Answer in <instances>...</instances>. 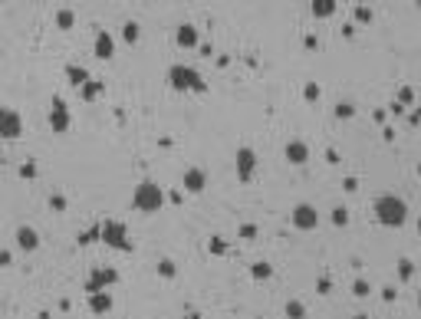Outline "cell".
I'll use <instances>...</instances> for the list:
<instances>
[{
    "mask_svg": "<svg viewBox=\"0 0 421 319\" xmlns=\"http://www.w3.org/2000/svg\"><path fill=\"white\" fill-rule=\"evenodd\" d=\"M352 293H355V296H369L372 290H369V283H366V280H355V283H352Z\"/></svg>",
    "mask_w": 421,
    "mask_h": 319,
    "instance_id": "484cf974",
    "label": "cell"
},
{
    "mask_svg": "<svg viewBox=\"0 0 421 319\" xmlns=\"http://www.w3.org/2000/svg\"><path fill=\"white\" fill-rule=\"evenodd\" d=\"M257 319H260V316H257Z\"/></svg>",
    "mask_w": 421,
    "mask_h": 319,
    "instance_id": "8d00e7d4",
    "label": "cell"
},
{
    "mask_svg": "<svg viewBox=\"0 0 421 319\" xmlns=\"http://www.w3.org/2000/svg\"><path fill=\"white\" fill-rule=\"evenodd\" d=\"M382 296H385V300H395L398 293H395V286H385V290H382Z\"/></svg>",
    "mask_w": 421,
    "mask_h": 319,
    "instance_id": "836d02e7",
    "label": "cell"
},
{
    "mask_svg": "<svg viewBox=\"0 0 421 319\" xmlns=\"http://www.w3.org/2000/svg\"><path fill=\"white\" fill-rule=\"evenodd\" d=\"M112 283H118V273L112 267H96L93 273H89V280L82 283V290L86 293H102L105 286H112Z\"/></svg>",
    "mask_w": 421,
    "mask_h": 319,
    "instance_id": "5b68a950",
    "label": "cell"
},
{
    "mask_svg": "<svg viewBox=\"0 0 421 319\" xmlns=\"http://www.w3.org/2000/svg\"><path fill=\"white\" fill-rule=\"evenodd\" d=\"M254 168H257V151L254 148H240L237 151V178H240V181H250Z\"/></svg>",
    "mask_w": 421,
    "mask_h": 319,
    "instance_id": "ba28073f",
    "label": "cell"
},
{
    "mask_svg": "<svg viewBox=\"0 0 421 319\" xmlns=\"http://www.w3.org/2000/svg\"><path fill=\"white\" fill-rule=\"evenodd\" d=\"M99 237L109 247H115V250H132L129 231H125V224H118V220H105V224L99 227Z\"/></svg>",
    "mask_w": 421,
    "mask_h": 319,
    "instance_id": "277c9868",
    "label": "cell"
},
{
    "mask_svg": "<svg viewBox=\"0 0 421 319\" xmlns=\"http://www.w3.org/2000/svg\"><path fill=\"white\" fill-rule=\"evenodd\" d=\"M306 158H310L306 142H290V145H286V162H290V165H306Z\"/></svg>",
    "mask_w": 421,
    "mask_h": 319,
    "instance_id": "7c38bea8",
    "label": "cell"
},
{
    "mask_svg": "<svg viewBox=\"0 0 421 319\" xmlns=\"http://www.w3.org/2000/svg\"><path fill=\"white\" fill-rule=\"evenodd\" d=\"M293 227H299V231H316V224H319V214H316L313 204H296L290 214Z\"/></svg>",
    "mask_w": 421,
    "mask_h": 319,
    "instance_id": "8992f818",
    "label": "cell"
},
{
    "mask_svg": "<svg viewBox=\"0 0 421 319\" xmlns=\"http://www.w3.org/2000/svg\"><path fill=\"white\" fill-rule=\"evenodd\" d=\"M188 319H198V316H188Z\"/></svg>",
    "mask_w": 421,
    "mask_h": 319,
    "instance_id": "d590c367",
    "label": "cell"
},
{
    "mask_svg": "<svg viewBox=\"0 0 421 319\" xmlns=\"http://www.w3.org/2000/svg\"><path fill=\"white\" fill-rule=\"evenodd\" d=\"M23 132V122L13 109H0V138H20Z\"/></svg>",
    "mask_w": 421,
    "mask_h": 319,
    "instance_id": "52a82bcc",
    "label": "cell"
},
{
    "mask_svg": "<svg viewBox=\"0 0 421 319\" xmlns=\"http://www.w3.org/2000/svg\"><path fill=\"white\" fill-rule=\"evenodd\" d=\"M303 95H306L310 102H316V99H319V86H316V82H310V86L303 89Z\"/></svg>",
    "mask_w": 421,
    "mask_h": 319,
    "instance_id": "f546056e",
    "label": "cell"
},
{
    "mask_svg": "<svg viewBox=\"0 0 421 319\" xmlns=\"http://www.w3.org/2000/svg\"><path fill=\"white\" fill-rule=\"evenodd\" d=\"M398 273H402V280H411V273H415V263H411V260H398Z\"/></svg>",
    "mask_w": 421,
    "mask_h": 319,
    "instance_id": "cb8c5ba5",
    "label": "cell"
},
{
    "mask_svg": "<svg viewBox=\"0 0 421 319\" xmlns=\"http://www.w3.org/2000/svg\"><path fill=\"white\" fill-rule=\"evenodd\" d=\"M93 53H96V59H112V53H115V40H112L109 33H99L96 43H93Z\"/></svg>",
    "mask_w": 421,
    "mask_h": 319,
    "instance_id": "30bf717a",
    "label": "cell"
},
{
    "mask_svg": "<svg viewBox=\"0 0 421 319\" xmlns=\"http://www.w3.org/2000/svg\"><path fill=\"white\" fill-rule=\"evenodd\" d=\"M56 23H59V26H63V30H69V26H73V23H76V17H73V10H59V13H56Z\"/></svg>",
    "mask_w": 421,
    "mask_h": 319,
    "instance_id": "44dd1931",
    "label": "cell"
},
{
    "mask_svg": "<svg viewBox=\"0 0 421 319\" xmlns=\"http://www.w3.org/2000/svg\"><path fill=\"white\" fill-rule=\"evenodd\" d=\"M204 184H207V178H204V171H201V168H188L185 171V188L188 191L198 194V191H204Z\"/></svg>",
    "mask_w": 421,
    "mask_h": 319,
    "instance_id": "4fadbf2b",
    "label": "cell"
},
{
    "mask_svg": "<svg viewBox=\"0 0 421 319\" xmlns=\"http://www.w3.org/2000/svg\"><path fill=\"white\" fill-rule=\"evenodd\" d=\"M89 309H93V313H109L112 309V296L105 293H89Z\"/></svg>",
    "mask_w": 421,
    "mask_h": 319,
    "instance_id": "2e32d148",
    "label": "cell"
},
{
    "mask_svg": "<svg viewBox=\"0 0 421 319\" xmlns=\"http://www.w3.org/2000/svg\"><path fill=\"white\" fill-rule=\"evenodd\" d=\"M99 237V227H93V231H86V234H79V244H93V240Z\"/></svg>",
    "mask_w": 421,
    "mask_h": 319,
    "instance_id": "4dcf8cb0",
    "label": "cell"
},
{
    "mask_svg": "<svg viewBox=\"0 0 421 319\" xmlns=\"http://www.w3.org/2000/svg\"><path fill=\"white\" fill-rule=\"evenodd\" d=\"M122 37H125V43H135V40H138V23H125L122 26Z\"/></svg>",
    "mask_w": 421,
    "mask_h": 319,
    "instance_id": "7402d4cb",
    "label": "cell"
},
{
    "mask_svg": "<svg viewBox=\"0 0 421 319\" xmlns=\"http://www.w3.org/2000/svg\"><path fill=\"white\" fill-rule=\"evenodd\" d=\"M355 20H359V23H369V20H372V10H369V7H355Z\"/></svg>",
    "mask_w": 421,
    "mask_h": 319,
    "instance_id": "83f0119b",
    "label": "cell"
},
{
    "mask_svg": "<svg viewBox=\"0 0 421 319\" xmlns=\"http://www.w3.org/2000/svg\"><path fill=\"white\" fill-rule=\"evenodd\" d=\"M102 89H105L102 79H86V82L79 86V95H82L86 102H93V99H99V95H102Z\"/></svg>",
    "mask_w": 421,
    "mask_h": 319,
    "instance_id": "9a60e30c",
    "label": "cell"
},
{
    "mask_svg": "<svg viewBox=\"0 0 421 319\" xmlns=\"http://www.w3.org/2000/svg\"><path fill=\"white\" fill-rule=\"evenodd\" d=\"M161 204H165V194H161V188H158L155 181H142L135 188V194H132V207H135V211L155 214Z\"/></svg>",
    "mask_w": 421,
    "mask_h": 319,
    "instance_id": "3957f363",
    "label": "cell"
},
{
    "mask_svg": "<svg viewBox=\"0 0 421 319\" xmlns=\"http://www.w3.org/2000/svg\"><path fill=\"white\" fill-rule=\"evenodd\" d=\"M50 125H53V132H66L69 129V109H66V102H63V99H53V106H50Z\"/></svg>",
    "mask_w": 421,
    "mask_h": 319,
    "instance_id": "9c48e42d",
    "label": "cell"
},
{
    "mask_svg": "<svg viewBox=\"0 0 421 319\" xmlns=\"http://www.w3.org/2000/svg\"><path fill=\"white\" fill-rule=\"evenodd\" d=\"M336 13V0H316L313 4V17H333Z\"/></svg>",
    "mask_w": 421,
    "mask_h": 319,
    "instance_id": "e0dca14e",
    "label": "cell"
},
{
    "mask_svg": "<svg viewBox=\"0 0 421 319\" xmlns=\"http://www.w3.org/2000/svg\"><path fill=\"white\" fill-rule=\"evenodd\" d=\"M352 112H355V109L349 106V102H339V106H336V115H339V119H349Z\"/></svg>",
    "mask_w": 421,
    "mask_h": 319,
    "instance_id": "4316f807",
    "label": "cell"
},
{
    "mask_svg": "<svg viewBox=\"0 0 421 319\" xmlns=\"http://www.w3.org/2000/svg\"><path fill=\"white\" fill-rule=\"evenodd\" d=\"M250 273H254V280H270L273 267H270V263H254V270H250Z\"/></svg>",
    "mask_w": 421,
    "mask_h": 319,
    "instance_id": "ffe728a7",
    "label": "cell"
},
{
    "mask_svg": "<svg viewBox=\"0 0 421 319\" xmlns=\"http://www.w3.org/2000/svg\"><path fill=\"white\" fill-rule=\"evenodd\" d=\"M66 76H69V82H73L76 89H79L82 82L89 79V73H86V69H82V66H66Z\"/></svg>",
    "mask_w": 421,
    "mask_h": 319,
    "instance_id": "ac0fdd59",
    "label": "cell"
},
{
    "mask_svg": "<svg viewBox=\"0 0 421 319\" xmlns=\"http://www.w3.org/2000/svg\"><path fill=\"white\" fill-rule=\"evenodd\" d=\"M50 204H53V207H56V211H63V207H66V201H63V198H59V194H56V198H53V201H50Z\"/></svg>",
    "mask_w": 421,
    "mask_h": 319,
    "instance_id": "d6a6232c",
    "label": "cell"
},
{
    "mask_svg": "<svg viewBox=\"0 0 421 319\" xmlns=\"http://www.w3.org/2000/svg\"><path fill=\"white\" fill-rule=\"evenodd\" d=\"M355 319H369V316H355Z\"/></svg>",
    "mask_w": 421,
    "mask_h": 319,
    "instance_id": "e575fe53",
    "label": "cell"
},
{
    "mask_svg": "<svg viewBox=\"0 0 421 319\" xmlns=\"http://www.w3.org/2000/svg\"><path fill=\"white\" fill-rule=\"evenodd\" d=\"M168 82H171L178 92H204L207 89V82L201 79V73L198 69H191V66H171L168 69Z\"/></svg>",
    "mask_w": 421,
    "mask_h": 319,
    "instance_id": "7a4b0ae2",
    "label": "cell"
},
{
    "mask_svg": "<svg viewBox=\"0 0 421 319\" xmlns=\"http://www.w3.org/2000/svg\"><path fill=\"white\" fill-rule=\"evenodd\" d=\"M158 273H161V276H174V263H171V260H161V263H158Z\"/></svg>",
    "mask_w": 421,
    "mask_h": 319,
    "instance_id": "f1b7e54d",
    "label": "cell"
},
{
    "mask_svg": "<svg viewBox=\"0 0 421 319\" xmlns=\"http://www.w3.org/2000/svg\"><path fill=\"white\" fill-rule=\"evenodd\" d=\"M286 316H290V319H303L306 306H303V303H296V300H290V303H286Z\"/></svg>",
    "mask_w": 421,
    "mask_h": 319,
    "instance_id": "d6986e66",
    "label": "cell"
},
{
    "mask_svg": "<svg viewBox=\"0 0 421 319\" xmlns=\"http://www.w3.org/2000/svg\"><path fill=\"white\" fill-rule=\"evenodd\" d=\"M372 211H375V220L385 227H402L408 220V204L402 198H395V194H382Z\"/></svg>",
    "mask_w": 421,
    "mask_h": 319,
    "instance_id": "6da1fadb",
    "label": "cell"
},
{
    "mask_svg": "<svg viewBox=\"0 0 421 319\" xmlns=\"http://www.w3.org/2000/svg\"><path fill=\"white\" fill-rule=\"evenodd\" d=\"M20 175H23V178H33V175H37V168H33V165H23V168H20Z\"/></svg>",
    "mask_w": 421,
    "mask_h": 319,
    "instance_id": "1f68e13d",
    "label": "cell"
},
{
    "mask_svg": "<svg viewBox=\"0 0 421 319\" xmlns=\"http://www.w3.org/2000/svg\"><path fill=\"white\" fill-rule=\"evenodd\" d=\"M333 224L336 227H346L349 224V211H346V207H336V211H333Z\"/></svg>",
    "mask_w": 421,
    "mask_h": 319,
    "instance_id": "603a6c76",
    "label": "cell"
},
{
    "mask_svg": "<svg viewBox=\"0 0 421 319\" xmlns=\"http://www.w3.org/2000/svg\"><path fill=\"white\" fill-rule=\"evenodd\" d=\"M17 247L20 250H37L40 247V234L33 227H17Z\"/></svg>",
    "mask_w": 421,
    "mask_h": 319,
    "instance_id": "8fae6325",
    "label": "cell"
},
{
    "mask_svg": "<svg viewBox=\"0 0 421 319\" xmlns=\"http://www.w3.org/2000/svg\"><path fill=\"white\" fill-rule=\"evenodd\" d=\"M174 40H178V46H185V50H191V46H198V30H194L191 23L178 26V33H174Z\"/></svg>",
    "mask_w": 421,
    "mask_h": 319,
    "instance_id": "5bb4252c",
    "label": "cell"
},
{
    "mask_svg": "<svg viewBox=\"0 0 421 319\" xmlns=\"http://www.w3.org/2000/svg\"><path fill=\"white\" fill-rule=\"evenodd\" d=\"M411 99H415V89H411V86H405L402 92H398V106H408Z\"/></svg>",
    "mask_w": 421,
    "mask_h": 319,
    "instance_id": "d4e9b609",
    "label": "cell"
}]
</instances>
